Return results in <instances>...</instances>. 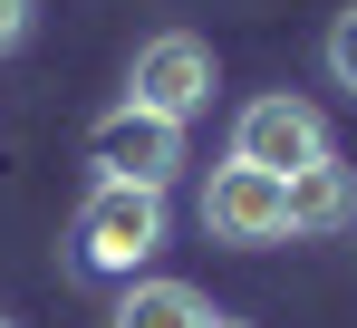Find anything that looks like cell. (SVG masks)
<instances>
[{"instance_id":"obj_1","label":"cell","mask_w":357,"mask_h":328,"mask_svg":"<svg viewBox=\"0 0 357 328\" xmlns=\"http://www.w3.org/2000/svg\"><path fill=\"white\" fill-rule=\"evenodd\" d=\"M155 251H165V193L155 184H97L68 222V261L97 280H135Z\"/></svg>"},{"instance_id":"obj_2","label":"cell","mask_w":357,"mask_h":328,"mask_svg":"<svg viewBox=\"0 0 357 328\" xmlns=\"http://www.w3.org/2000/svg\"><path fill=\"white\" fill-rule=\"evenodd\" d=\"M203 232L222 241V251H271V241H290V174H261V164H213V184H203Z\"/></svg>"},{"instance_id":"obj_3","label":"cell","mask_w":357,"mask_h":328,"mask_svg":"<svg viewBox=\"0 0 357 328\" xmlns=\"http://www.w3.org/2000/svg\"><path fill=\"white\" fill-rule=\"evenodd\" d=\"M126 107H145V116H193V107H213V49L193 39V29H155L145 49H135V68H126Z\"/></svg>"},{"instance_id":"obj_4","label":"cell","mask_w":357,"mask_h":328,"mask_svg":"<svg viewBox=\"0 0 357 328\" xmlns=\"http://www.w3.org/2000/svg\"><path fill=\"white\" fill-rule=\"evenodd\" d=\"M87 164H97V184H174V164H183V126L174 116H145V107H116V116H97L87 126Z\"/></svg>"},{"instance_id":"obj_5","label":"cell","mask_w":357,"mask_h":328,"mask_svg":"<svg viewBox=\"0 0 357 328\" xmlns=\"http://www.w3.org/2000/svg\"><path fill=\"white\" fill-rule=\"evenodd\" d=\"M232 155L241 164H261V174H299V164H319L328 155V116L309 107V97H251V107L232 116Z\"/></svg>"},{"instance_id":"obj_6","label":"cell","mask_w":357,"mask_h":328,"mask_svg":"<svg viewBox=\"0 0 357 328\" xmlns=\"http://www.w3.org/2000/svg\"><path fill=\"white\" fill-rule=\"evenodd\" d=\"M290 232H309V241H328V232H357V174L338 155L299 164L290 174Z\"/></svg>"},{"instance_id":"obj_7","label":"cell","mask_w":357,"mask_h":328,"mask_svg":"<svg viewBox=\"0 0 357 328\" xmlns=\"http://www.w3.org/2000/svg\"><path fill=\"white\" fill-rule=\"evenodd\" d=\"M222 309L193 290V280H126V299H116V319L107 328H213Z\"/></svg>"},{"instance_id":"obj_8","label":"cell","mask_w":357,"mask_h":328,"mask_svg":"<svg viewBox=\"0 0 357 328\" xmlns=\"http://www.w3.org/2000/svg\"><path fill=\"white\" fill-rule=\"evenodd\" d=\"M328 77L357 97V10H338V20H328Z\"/></svg>"},{"instance_id":"obj_9","label":"cell","mask_w":357,"mask_h":328,"mask_svg":"<svg viewBox=\"0 0 357 328\" xmlns=\"http://www.w3.org/2000/svg\"><path fill=\"white\" fill-rule=\"evenodd\" d=\"M29 20H39V0H0V58L29 39Z\"/></svg>"},{"instance_id":"obj_10","label":"cell","mask_w":357,"mask_h":328,"mask_svg":"<svg viewBox=\"0 0 357 328\" xmlns=\"http://www.w3.org/2000/svg\"><path fill=\"white\" fill-rule=\"evenodd\" d=\"M213 328H241V319H213Z\"/></svg>"},{"instance_id":"obj_11","label":"cell","mask_w":357,"mask_h":328,"mask_svg":"<svg viewBox=\"0 0 357 328\" xmlns=\"http://www.w3.org/2000/svg\"><path fill=\"white\" fill-rule=\"evenodd\" d=\"M0 328H20V319H0Z\"/></svg>"}]
</instances>
